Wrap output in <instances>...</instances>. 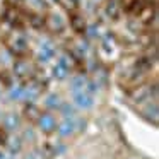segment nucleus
I'll list each match as a JSON object with an SVG mask.
<instances>
[{
  "label": "nucleus",
  "instance_id": "obj_10",
  "mask_svg": "<svg viewBox=\"0 0 159 159\" xmlns=\"http://www.w3.org/2000/svg\"><path fill=\"white\" fill-rule=\"evenodd\" d=\"M5 145H7V149H9V154H17V152L22 149V140H21V137L14 135V137L7 139Z\"/></svg>",
  "mask_w": 159,
  "mask_h": 159
},
{
  "label": "nucleus",
  "instance_id": "obj_6",
  "mask_svg": "<svg viewBox=\"0 0 159 159\" xmlns=\"http://www.w3.org/2000/svg\"><path fill=\"white\" fill-rule=\"evenodd\" d=\"M41 94V87L38 84H29V86H24V93H22V99L28 101V103H34L36 99Z\"/></svg>",
  "mask_w": 159,
  "mask_h": 159
},
{
  "label": "nucleus",
  "instance_id": "obj_14",
  "mask_svg": "<svg viewBox=\"0 0 159 159\" xmlns=\"http://www.w3.org/2000/svg\"><path fill=\"white\" fill-rule=\"evenodd\" d=\"M86 84H87L86 77H82V75H75L72 80H70V91H72V93H75V91L86 89Z\"/></svg>",
  "mask_w": 159,
  "mask_h": 159
},
{
  "label": "nucleus",
  "instance_id": "obj_16",
  "mask_svg": "<svg viewBox=\"0 0 159 159\" xmlns=\"http://www.w3.org/2000/svg\"><path fill=\"white\" fill-rule=\"evenodd\" d=\"M58 110H60V113H62V116H63V118H74V116H75V108H74L72 104L62 103Z\"/></svg>",
  "mask_w": 159,
  "mask_h": 159
},
{
  "label": "nucleus",
  "instance_id": "obj_1",
  "mask_svg": "<svg viewBox=\"0 0 159 159\" xmlns=\"http://www.w3.org/2000/svg\"><path fill=\"white\" fill-rule=\"evenodd\" d=\"M72 98H74V104H75L79 110H91V108L94 106V96L89 94L86 89L72 93Z\"/></svg>",
  "mask_w": 159,
  "mask_h": 159
},
{
  "label": "nucleus",
  "instance_id": "obj_11",
  "mask_svg": "<svg viewBox=\"0 0 159 159\" xmlns=\"http://www.w3.org/2000/svg\"><path fill=\"white\" fill-rule=\"evenodd\" d=\"M28 45H29V41L24 38V36H17V38H14V41H12V52H16L17 55H21L22 52L28 50Z\"/></svg>",
  "mask_w": 159,
  "mask_h": 159
},
{
  "label": "nucleus",
  "instance_id": "obj_18",
  "mask_svg": "<svg viewBox=\"0 0 159 159\" xmlns=\"http://www.w3.org/2000/svg\"><path fill=\"white\" fill-rule=\"evenodd\" d=\"M63 5L69 9V12H74L79 9V0H63Z\"/></svg>",
  "mask_w": 159,
  "mask_h": 159
},
{
  "label": "nucleus",
  "instance_id": "obj_17",
  "mask_svg": "<svg viewBox=\"0 0 159 159\" xmlns=\"http://www.w3.org/2000/svg\"><path fill=\"white\" fill-rule=\"evenodd\" d=\"M0 82L4 84L5 87H11L12 84H14V75H12V72H9V70H0Z\"/></svg>",
  "mask_w": 159,
  "mask_h": 159
},
{
  "label": "nucleus",
  "instance_id": "obj_13",
  "mask_svg": "<svg viewBox=\"0 0 159 159\" xmlns=\"http://www.w3.org/2000/svg\"><path fill=\"white\" fill-rule=\"evenodd\" d=\"M48 26H52L53 31H63V28H65V21H63L62 16L55 14V16H52V17H50Z\"/></svg>",
  "mask_w": 159,
  "mask_h": 159
},
{
  "label": "nucleus",
  "instance_id": "obj_12",
  "mask_svg": "<svg viewBox=\"0 0 159 159\" xmlns=\"http://www.w3.org/2000/svg\"><path fill=\"white\" fill-rule=\"evenodd\" d=\"M22 93H24V86L22 84H12L11 87H9V99L12 101H19L22 99Z\"/></svg>",
  "mask_w": 159,
  "mask_h": 159
},
{
  "label": "nucleus",
  "instance_id": "obj_20",
  "mask_svg": "<svg viewBox=\"0 0 159 159\" xmlns=\"http://www.w3.org/2000/svg\"><path fill=\"white\" fill-rule=\"evenodd\" d=\"M26 159H38V156H36V154H28V156H26Z\"/></svg>",
  "mask_w": 159,
  "mask_h": 159
},
{
  "label": "nucleus",
  "instance_id": "obj_9",
  "mask_svg": "<svg viewBox=\"0 0 159 159\" xmlns=\"http://www.w3.org/2000/svg\"><path fill=\"white\" fill-rule=\"evenodd\" d=\"M70 26H72L74 31H77V33H82L84 29H86V22H84L82 16L77 14V11L70 12Z\"/></svg>",
  "mask_w": 159,
  "mask_h": 159
},
{
  "label": "nucleus",
  "instance_id": "obj_21",
  "mask_svg": "<svg viewBox=\"0 0 159 159\" xmlns=\"http://www.w3.org/2000/svg\"><path fill=\"white\" fill-rule=\"evenodd\" d=\"M0 116H2V111H0Z\"/></svg>",
  "mask_w": 159,
  "mask_h": 159
},
{
  "label": "nucleus",
  "instance_id": "obj_19",
  "mask_svg": "<svg viewBox=\"0 0 159 159\" xmlns=\"http://www.w3.org/2000/svg\"><path fill=\"white\" fill-rule=\"evenodd\" d=\"M0 159H12V154H9V152H4V151H0Z\"/></svg>",
  "mask_w": 159,
  "mask_h": 159
},
{
  "label": "nucleus",
  "instance_id": "obj_5",
  "mask_svg": "<svg viewBox=\"0 0 159 159\" xmlns=\"http://www.w3.org/2000/svg\"><path fill=\"white\" fill-rule=\"evenodd\" d=\"M57 130H58V135L62 139H67L70 135L75 134V116L74 118H63V121L60 125H57Z\"/></svg>",
  "mask_w": 159,
  "mask_h": 159
},
{
  "label": "nucleus",
  "instance_id": "obj_2",
  "mask_svg": "<svg viewBox=\"0 0 159 159\" xmlns=\"http://www.w3.org/2000/svg\"><path fill=\"white\" fill-rule=\"evenodd\" d=\"M69 72H70V62L65 57H60L55 62V65L52 67V77L55 80H65L69 77Z\"/></svg>",
  "mask_w": 159,
  "mask_h": 159
},
{
  "label": "nucleus",
  "instance_id": "obj_4",
  "mask_svg": "<svg viewBox=\"0 0 159 159\" xmlns=\"http://www.w3.org/2000/svg\"><path fill=\"white\" fill-rule=\"evenodd\" d=\"M36 58H38L39 63H48L55 58V48L50 41H43L39 43V48H38V53H36Z\"/></svg>",
  "mask_w": 159,
  "mask_h": 159
},
{
  "label": "nucleus",
  "instance_id": "obj_15",
  "mask_svg": "<svg viewBox=\"0 0 159 159\" xmlns=\"http://www.w3.org/2000/svg\"><path fill=\"white\" fill-rule=\"evenodd\" d=\"M60 104H62V99L58 94H48V98L45 99V106L48 110H58Z\"/></svg>",
  "mask_w": 159,
  "mask_h": 159
},
{
  "label": "nucleus",
  "instance_id": "obj_3",
  "mask_svg": "<svg viewBox=\"0 0 159 159\" xmlns=\"http://www.w3.org/2000/svg\"><path fill=\"white\" fill-rule=\"evenodd\" d=\"M36 121H38V127L43 134H52V132H55L57 125H58L57 123V118L52 113H39Z\"/></svg>",
  "mask_w": 159,
  "mask_h": 159
},
{
  "label": "nucleus",
  "instance_id": "obj_7",
  "mask_svg": "<svg viewBox=\"0 0 159 159\" xmlns=\"http://www.w3.org/2000/svg\"><path fill=\"white\" fill-rule=\"evenodd\" d=\"M29 74V63L26 60H17L14 62V67H12V75L17 77V79H24Z\"/></svg>",
  "mask_w": 159,
  "mask_h": 159
},
{
  "label": "nucleus",
  "instance_id": "obj_8",
  "mask_svg": "<svg viewBox=\"0 0 159 159\" xmlns=\"http://www.w3.org/2000/svg\"><path fill=\"white\" fill-rule=\"evenodd\" d=\"M19 125H21V118H19L17 113H7L4 116V128L7 132H14L19 128Z\"/></svg>",
  "mask_w": 159,
  "mask_h": 159
}]
</instances>
